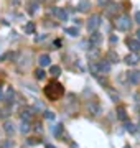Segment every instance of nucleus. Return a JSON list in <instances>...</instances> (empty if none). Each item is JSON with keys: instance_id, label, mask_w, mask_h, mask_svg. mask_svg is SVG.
Instances as JSON below:
<instances>
[{"instance_id": "31", "label": "nucleus", "mask_w": 140, "mask_h": 148, "mask_svg": "<svg viewBox=\"0 0 140 148\" xmlns=\"http://www.w3.org/2000/svg\"><path fill=\"white\" fill-rule=\"evenodd\" d=\"M135 21H137V23H140V12H137V13H135Z\"/></svg>"}, {"instance_id": "16", "label": "nucleus", "mask_w": 140, "mask_h": 148, "mask_svg": "<svg viewBox=\"0 0 140 148\" xmlns=\"http://www.w3.org/2000/svg\"><path fill=\"white\" fill-rule=\"evenodd\" d=\"M99 71H104V73H109L110 71V64L107 61H102V63L99 64Z\"/></svg>"}, {"instance_id": "37", "label": "nucleus", "mask_w": 140, "mask_h": 148, "mask_svg": "<svg viewBox=\"0 0 140 148\" xmlns=\"http://www.w3.org/2000/svg\"><path fill=\"white\" fill-rule=\"evenodd\" d=\"M139 130H140V123H139Z\"/></svg>"}, {"instance_id": "7", "label": "nucleus", "mask_w": 140, "mask_h": 148, "mask_svg": "<svg viewBox=\"0 0 140 148\" xmlns=\"http://www.w3.org/2000/svg\"><path fill=\"white\" fill-rule=\"evenodd\" d=\"M38 63H40L41 68H45V66H49V64H51V59H49L48 54H40V56H38Z\"/></svg>"}, {"instance_id": "26", "label": "nucleus", "mask_w": 140, "mask_h": 148, "mask_svg": "<svg viewBox=\"0 0 140 148\" xmlns=\"http://www.w3.org/2000/svg\"><path fill=\"white\" fill-rule=\"evenodd\" d=\"M45 119L53 120V119H54V114H53V112H49V110H46V112H45Z\"/></svg>"}, {"instance_id": "20", "label": "nucleus", "mask_w": 140, "mask_h": 148, "mask_svg": "<svg viewBox=\"0 0 140 148\" xmlns=\"http://www.w3.org/2000/svg\"><path fill=\"white\" fill-rule=\"evenodd\" d=\"M20 130H22V133H28V132H30V123H28L27 120H23L22 122V128H20Z\"/></svg>"}, {"instance_id": "15", "label": "nucleus", "mask_w": 140, "mask_h": 148, "mask_svg": "<svg viewBox=\"0 0 140 148\" xmlns=\"http://www.w3.org/2000/svg\"><path fill=\"white\" fill-rule=\"evenodd\" d=\"M117 117L120 120H127V114H125L124 107H117Z\"/></svg>"}, {"instance_id": "5", "label": "nucleus", "mask_w": 140, "mask_h": 148, "mask_svg": "<svg viewBox=\"0 0 140 148\" xmlns=\"http://www.w3.org/2000/svg\"><path fill=\"white\" fill-rule=\"evenodd\" d=\"M125 63L127 64H137L140 61V56L137 53H130V54H127V56H125V59H124Z\"/></svg>"}, {"instance_id": "12", "label": "nucleus", "mask_w": 140, "mask_h": 148, "mask_svg": "<svg viewBox=\"0 0 140 148\" xmlns=\"http://www.w3.org/2000/svg\"><path fill=\"white\" fill-rule=\"evenodd\" d=\"M107 61H109V63H119L117 53H114V51H109V53H107Z\"/></svg>"}, {"instance_id": "9", "label": "nucleus", "mask_w": 140, "mask_h": 148, "mask_svg": "<svg viewBox=\"0 0 140 148\" xmlns=\"http://www.w3.org/2000/svg\"><path fill=\"white\" fill-rule=\"evenodd\" d=\"M91 45H101V41H102V35L101 33H97V32H92L91 35Z\"/></svg>"}, {"instance_id": "29", "label": "nucleus", "mask_w": 140, "mask_h": 148, "mask_svg": "<svg viewBox=\"0 0 140 148\" xmlns=\"http://www.w3.org/2000/svg\"><path fill=\"white\" fill-rule=\"evenodd\" d=\"M97 3H99V5H109L110 0H97Z\"/></svg>"}, {"instance_id": "8", "label": "nucleus", "mask_w": 140, "mask_h": 148, "mask_svg": "<svg viewBox=\"0 0 140 148\" xmlns=\"http://www.w3.org/2000/svg\"><path fill=\"white\" fill-rule=\"evenodd\" d=\"M91 8V2L89 0H79V3H78V10L79 12H87Z\"/></svg>"}, {"instance_id": "10", "label": "nucleus", "mask_w": 140, "mask_h": 148, "mask_svg": "<svg viewBox=\"0 0 140 148\" xmlns=\"http://www.w3.org/2000/svg\"><path fill=\"white\" fill-rule=\"evenodd\" d=\"M129 81L132 84L140 82V71H132V73H129Z\"/></svg>"}, {"instance_id": "22", "label": "nucleus", "mask_w": 140, "mask_h": 148, "mask_svg": "<svg viewBox=\"0 0 140 148\" xmlns=\"http://www.w3.org/2000/svg\"><path fill=\"white\" fill-rule=\"evenodd\" d=\"M32 117H33V114H32V110H23L22 112V119H23V120H30V119H32Z\"/></svg>"}, {"instance_id": "30", "label": "nucleus", "mask_w": 140, "mask_h": 148, "mask_svg": "<svg viewBox=\"0 0 140 148\" xmlns=\"http://www.w3.org/2000/svg\"><path fill=\"white\" fill-rule=\"evenodd\" d=\"M41 142V140H36V138H30V143H32V145H35V143H40Z\"/></svg>"}, {"instance_id": "23", "label": "nucleus", "mask_w": 140, "mask_h": 148, "mask_svg": "<svg viewBox=\"0 0 140 148\" xmlns=\"http://www.w3.org/2000/svg\"><path fill=\"white\" fill-rule=\"evenodd\" d=\"M89 69H91V73L94 74V76H97V74H99V64H91V66H89Z\"/></svg>"}, {"instance_id": "25", "label": "nucleus", "mask_w": 140, "mask_h": 148, "mask_svg": "<svg viewBox=\"0 0 140 148\" xmlns=\"http://www.w3.org/2000/svg\"><path fill=\"white\" fill-rule=\"evenodd\" d=\"M125 130L130 132V133H134L135 132V125H134V123H127V125H125Z\"/></svg>"}, {"instance_id": "34", "label": "nucleus", "mask_w": 140, "mask_h": 148, "mask_svg": "<svg viewBox=\"0 0 140 148\" xmlns=\"http://www.w3.org/2000/svg\"><path fill=\"white\" fill-rule=\"evenodd\" d=\"M2 99H3V97H2V89H0V101H2Z\"/></svg>"}, {"instance_id": "33", "label": "nucleus", "mask_w": 140, "mask_h": 148, "mask_svg": "<svg viewBox=\"0 0 140 148\" xmlns=\"http://www.w3.org/2000/svg\"><path fill=\"white\" fill-rule=\"evenodd\" d=\"M135 35H137V41H140V30L137 33H135Z\"/></svg>"}, {"instance_id": "21", "label": "nucleus", "mask_w": 140, "mask_h": 148, "mask_svg": "<svg viewBox=\"0 0 140 148\" xmlns=\"http://www.w3.org/2000/svg\"><path fill=\"white\" fill-rule=\"evenodd\" d=\"M35 77H36L38 81L45 79V71L43 69H36V71H35Z\"/></svg>"}, {"instance_id": "3", "label": "nucleus", "mask_w": 140, "mask_h": 148, "mask_svg": "<svg viewBox=\"0 0 140 148\" xmlns=\"http://www.w3.org/2000/svg\"><path fill=\"white\" fill-rule=\"evenodd\" d=\"M99 25H101V15L94 13V15L89 16V20H87V30L89 32H96L99 28Z\"/></svg>"}, {"instance_id": "1", "label": "nucleus", "mask_w": 140, "mask_h": 148, "mask_svg": "<svg viewBox=\"0 0 140 148\" xmlns=\"http://www.w3.org/2000/svg\"><path fill=\"white\" fill-rule=\"evenodd\" d=\"M45 94H46L48 99L56 101V99H59L61 95L65 94V89H63V86L59 84L58 81H53V82H49V84L45 87Z\"/></svg>"}, {"instance_id": "2", "label": "nucleus", "mask_w": 140, "mask_h": 148, "mask_svg": "<svg viewBox=\"0 0 140 148\" xmlns=\"http://www.w3.org/2000/svg\"><path fill=\"white\" fill-rule=\"evenodd\" d=\"M130 27H132V21H130L129 15H120V16L115 18V28H117V30L127 32V30H130Z\"/></svg>"}, {"instance_id": "13", "label": "nucleus", "mask_w": 140, "mask_h": 148, "mask_svg": "<svg viewBox=\"0 0 140 148\" xmlns=\"http://www.w3.org/2000/svg\"><path fill=\"white\" fill-rule=\"evenodd\" d=\"M3 130H5L7 135H12V133H13V130H15V128H13V123H12V122H5Z\"/></svg>"}, {"instance_id": "35", "label": "nucleus", "mask_w": 140, "mask_h": 148, "mask_svg": "<svg viewBox=\"0 0 140 148\" xmlns=\"http://www.w3.org/2000/svg\"><path fill=\"white\" fill-rule=\"evenodd\" d=\"M35 2H38V3H41V2H43V0H35Z\"/></svg>"}, {"instance_id": "36", "label": "nucleus", "mask_w": 140, "mask_h": 148, "mask_svg": "<svg viewBox=\"0 0 140 148\" xmlns=\"http://www.w3.org/2000/svg\"><path fill=\"white\" fill-rule=\"evenodd\" d=\"M46 148H54V147H53V145H48V147H46Z\"/></svg>"}, {"instance_id": "18", "label": "nucleus", "mask_w": 140, "mask_h": 148, "mask_svg": "<svg viewBox=\"0 0 140 148\" xmlns=\"http://www.w3.org/2000/svg\"><path fill=\"white\" fill-rule=\"evenodd\" d=\"M61 130H63V125H54L53 127V135L54 137H61Z\"/></svg>"}, {"instance_id": "32", "label": "nucleus", "mask_w": 140, "mask_h": 148, "mask_svg": "<svg viewBox=\"0 0 140 148\" xmlns=\"http://www.w3.org/2000/svg\"><path fill=\"white\" fill-rule=\"evenodd\" d=\"M35 40H36V41H41V40H45V35H41V36H36Z\"/></svg>"}, {"instance_id": "19", "label": "nucleus", "mask_w": 140, "mask_h": 148, "mask_svg": "<svg viewBox=\"0 0 140 148\" xmlns=\"http://www.w3.org/2000/svg\"><path fill=\"white\" fill-rule=\"evenodd\" d=\"M65 32L68 33V35H71V36H78V35H79V30H78V28H66Z\"/></svg>"}, {"instance_id": "17", "label": "nucleus", "mask_w": 140, "mask_h": 148, "mask_svg": "<svg viewBox=\"0 0 140 148\" xmlns=\"http://www.w3.org/2000/svg\"><path fill=\"white\" fill-rule=\"evenodd\" d=\"M28 8H30V13H32V15H35V13H36L38 12V8H40V3H38V2H33V3H30V7H28Z\"/></svg>"}, {"instance_id": "11", "label": "nucleus", "mask_w": 140, "mask_h": 148, "mask_svg": "<svg viewBox=\"0 0 140 148\" xmlns=\"http://www.w3.org/2000/svg\"><path fill=\"white\" fill-rule=\"evenodd\" d=\"M25 33L27 35H33L35 33V23L33 21H28L27 25H25Z\"/></svg>"}, {"instance_id": "14", "label": "nucleus", "mask_w": 140, "mask_h": 148, "mask_svg": "<svg viewBox=\"0 0 140 148\" xmlns=\"http://www.w3.org/2000/svg\"><path fill=\"white\" fill-rule=\"evenodd\" d=\"M49 74H51L53 77H58L59 74H61V68H59V66H51V68H49Z\"/></svg>"}, {"instance_id": "28", "label": "nucleus", "mask_w": 140, "mask_h": 148, "mask_svg": "<svg viewBox=\"0 0 140 148\" xmlns=\"http://www.w3.org/2000/svg\"><path fill=\"white\" fill-rule=\"evenodd\" d=\"M115 10H119V5H114V3H110V8L107 10V13H114Z\"/></svg>"}, {"instance_id": "27", "label": "nucleus", "mask_w": 140, "mask_h": 148, "mask_svg": "<svg viewBox=\"0 0 140 148\" xmlns=\"http://www.w3.org/2000/svg\"><path fill=\"white\" fill-rule=\"evenodd\" d=\"M107 92H109V95H110V97H112V101H115V102L119 101V95L115 94V92H114V90H110V89H109Z\"/></svg>"}, {"instance_id": "24", "label": "nucleus", "mask_w": 140, "mask_h": 148, "mask_svg": "<svg viewBox=\"0 0 140 148\" xmlns=\"http://www.w3.org/2000/svg\"><path fill=\"white\" fill-rule=\"evenodd\" d=\"M12 99H13V90L8 89V92H7V95H5V101L7 102H12Z\"/></svg>"}, {"instance_id": "6", "label": "nucleus", "mask_w": 140, "mask_h": 148, "mask_svg": "<svg viewBox=\"0 0 140 148\" xmlns=\"http://www.w3.org/2000/svg\"><path fill=\"white\" fill-rule=\"evenodd\" d=\"M127 46L130 48V49H132V53H137V51H139L140 49V41H137V40H127Z\"/></svg>"}, {"instance_id": "4", "label": "nucleus", "mask_w": 140, "mask_h": 148, "mask_svg": "<svg viewBox=\"0 0 140 148\" xmlns=\"http://www.w3.org/2000/svg\"><path fill=\"white\" fill-rule=\"evenodd\" d=\"M53 13L58 16L61 21H66V20H68V12H66L65 8H53Z\"/></svg>"}]
</instances>
